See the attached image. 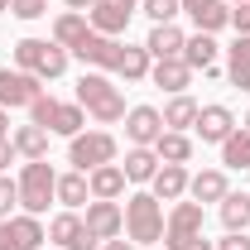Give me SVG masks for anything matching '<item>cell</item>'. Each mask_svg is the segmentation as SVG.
Here are the masks:
<instances>
[{
	"label": "cell",
	"instance_id": "277c9868",
	"mask_svg": "<svg viewBox=\"0 0 250 250\" xmlns=\"http://www.w3.org/2000/svg\"><path fill=\"white\" fill-rule=\"evenodd\" d=\"M125 231H130V241H140V246L164 241V202H159L154 192H135V197L125 202Z\"/></svg>",
	"mask_w": 250,
	"mask_h": 250
},
{
	"label": "cell",
	"instance_id": "f546056e",
	"mask_svg": "<svg viewBox=\"0 0 250 250\" xmlns=\"http://www.w3.org/2000/svg\"><path fill=\"white\" fill-rule=\"evenodd\" d=\"M87 197H92L87 173H77V168H72V173H58V202H62V207H82Z\"/></svg>",
	"mask_w": 250,
	"mask_h": 250
},
{
	"label": "cell",
	"instance_id": "30bf717a",
	"mask_svg": "<svg viewBox=\"0 0 250 250\" xmlns=\"http://www.w3.org/2000/svg\"><path fill=\"white\" fill-rule=\"evenodd\" d=\"M82 226L92 231L96 241H116L125 231V212H121V202H101V197H92L87 202V217H82Z\"/></svg>",
	"mask_w": 250,
	"mask_h": 250
},
{
	"label": "cell",
	"instance_id": "4fadbf2b",
	"mask_svg": "<svg viewBox=\"0 0 250 250\" xmlns=\"http://www.w3.org/2000/svg\"><path fill=\"white\" fill-rule=\"evenodd\" d=\"M192 130L202 135V145H226V135L236 130V116L226 106H202L197 121H192Z\"/></svg>",
	"mask_w": 250,
	"mask_h": 250
},
{
	"label": "cell",
	"instance_id": "6da1fadb",
	"mask_svg": "<svg viewBox=\"0 0 250 250\" xmlns=\"http://www.w3.org/2000/svg\"><path fill=\"white\" fill-rule=\"evenodd\" d=\"M77 106L92 111L101 125L125 121V96H121V87H116L106 72H82V82H77Z\"/></svg>",
	"mask_w": 250,
	"mask_h": 250
},
{
	"label": "cell",
	"instance_id": "2e32d148",
	"mask_svg": "<svg viewBox=\"0 0 250 250\" xmlns=\"http://www.w3.org/2000/svg\"><path fill=\"white\" fill-rule=\"evenodd\" d=\"M183 43H188V34L178 29V24H154L149 29V39H145V48H149V58H183Z\"/></svg>",
	"mask_w": 250,
	"mask_h": 250
},
{
	"label": "cell",
	"instance_id": "8992f818",
	"mask_svg": "<svg viewBox=\"0 0 250 250\" xmlns=\"http://www.w3.org/2000/svg\"><path fill=\"white\" fill-rule=\"evenodd\" d=\"M192 236H202V202H173V212L164 217V246L168 250H183Z\"/></svg>",
	"mask_w": 250,
	"mask_h": 250
},
{
	"label": "cell",
	"instance_id": "4316f807",
	"mask_svg": "<svg viewBox=\"0 0 250 250\" xmlns=\"http://www.w3.org/2000/svg\"><path fill=\"white\" fill-rule=\"evenodd\" d=\"M10 140H15V149L24 159H48V130L43 125H20Z\"/></svg>",
	"mask_w": 250,
	"mask_h": 250
},
{
	"label": "cell",
	"instance_id": "d6986e66",
	"mask_svg": "<svg viewBox=\"0 0 250 250\" xmlns=\"http://www.w3.org/2000/svg\"><path fill=\"white\" fill-rule=\"evenodd\" d=\"M87 34H92V24H87V15H82V10H67V15H58V20H53V43H62L67 53H72Z\"/></svg>",
	"mask_w": 250,
	"mask_h": 250
},
{
	"label": "cell",
	"instance_id": "74e56055",
	"mask_svg": "<svg viewBox=\"0 0 250 250\" xmlns=\"http://www.w3.org/2000/svg\"><path fill=\"white\" fill-rule=\"evenodd\" d=\"M15 154H20V149H15V140L5 135V140H0V173H5V168L15 164Z\"/></svg>",
	"mask_w": 250,
	"mask_h": 250
},
{
	"label": "cell",
	"instance_id": "d6a6232c",
	"mask_svg": "<svg viewBox=\"0 0 250 250\" xmlns=\"http://www.w3.org/2000/svg\"><path fill=\"white\" fill-rule=\"evenodd\" d=\"M53 111H58V101L53 96H34V106H29V125H53Z\"/></svg>",
	"mask_w": 250,
	"mask_h": 250
},
{
	"label": "cell",
	"instance_id": "d590c367",
	"mask_svg": "<svg viewBox=\"0 0 250 250\" xmlns=\"http://www.w3.org/2000/svg\"><path fill=\"white\" fill-rule=\"evenodd\" d=\"M217 250H250L246 231H226V241H217Z\"/></svg>",
	"mask_w": 250,
	"mask_h": 250
},
{
	"label": "cell",
	"instance_id": "ffe728a7",
	"mask_svg": "<svg viewBox=\"0 0 250 250\" xmlns=\"http://www.w3.org/2000/svg\"><path fill=\"white\" fill-rule=\"evenodd\" d=\"M149 67H154V58H149V48H145V43H140V48H130V43H125L111 72L125 77V82H145V77H149Z\"/></svg>",
	"mask_w": 250,
	"mask_h": 250
},
{
	"label": "cell",
	"instance_id": "8fae6325",
	"mask_svg": "<svg viewBox=\"0 0 250 250\" xmlns=\"http://www.w3.org/2000/svg\"><path fill=\"white\" fill-rule=\"evenodd\" d=\"M48 241H53L58 250H96V236L82 226L77 212H62V217L48 221Z\"/></svg>",
	"mask_w": 250,
	"mask_h": 250
},
{
	"label": "cell",
	"instance_id": "3957f363",
	"mask_svg": "<svg viewBox=\"0 0 250 250\" xmlns=\"http://www.w3.org/2000/svg\"><path fill=\"white\" fill-rule=\"evenodd\" d=\"M15 62L24 72H34L39 82H53V77L67 72V48L62 43H48V39H20L15 43Z\"/></svg>",
	"mask_w": 250,
	"mask_h": 250
},
{
	"label": "cell",
	"instance_id": "cb8c5ba5",
	"mask_svg": "<svg viewBox=\"0 0 250 250\" xmlns=\"http://www.w3.org/2000/svg\"><path fill=\"white\" fill-rule=\"evenodd\" d=\"M154 154H159V164H188L192 159V140L183 130H164L154 140Z\"/></svg>",
	"mask_w": 250,
	"mask_h": 250
},
{
	"label": "cell",
	"instance_id": "ee69618b",
	"mask_svg": "<svg viewBox=\"0 0 250 250\" xmlns=\"http://www.w3.org/2000/svg\"><path fill=\"white\" fill-rule=\"evenodd\" d=\"M231 5H250V0H231Z\"/></svg>",
	"mask_w": 250,
	"mask_h": 250
},
{
	"label": "cell",
	"instance_id": "e575fe53",
	"mask_svg": "<svg viewBox=\"0 0 250 250\" xmlns=\"http://www.w3.org/2000/svg\"><path fill=\"white\" fill-rule=\"evenodd\" d=\"M10 10L20 20H39V15H48V0H10Z\"/></svg>",
	"mask_w": 250,
	"mask_h": 250
},
{
	"label": "cell",
	"instance_id": "7c38bea8",
	"mask_svg": "<svg viewBox=\"0 0 250 250\" xmlns=\"http://www.w3.org/2000/svg\"><path fill=\"white\" fill-rule=\"evenodd\" d=\"M159 135H164V116H159L154 106H130V111H125V140H130V145L154 149Z\"/></svg>",
	"mask_w": 250,
	"mask_h": 250
},
{
	"label": "cell",
	"instance_id": "52a82bcc",
	"mask_svg": "<svg viewBox=\"0 0 250 250\" xmlns=\"http://www.w3.org/2000/svg\"><path fill=\"white\" fill-rule=\"evenodd\" d=\"M48 241V231L39 226V217H5L0 221V250H39Z\"/></svg>",
	"mask_w": 250,
	"mask_h": 250
},
{
	"label": "cell",
	"instance_id": "e0dca14e",
	"mask_svg": "<svg viewBox=\"0 0 250 250\" xmlns=\"http://www.w3.org/2000/svg\"><path fill=\"white\" fill-rule=\"evenodd\" d=\"M87 188H92V197H101V202H116L125 192V168L121 164H101V168L87 173Z\"/></svg>",
	"mask_w": 250,
	"mask_h": 250
},
{
	"label": "cell",
	"instance_id": "5bb4252c",
	"mask_svg": "<svg viewBox=\"0 0 250 250\" xmlns=\"http://www.w3.org/2000/svg\"><path fill=\"white\" fill-rule=\"evenodd\" d=\"M72 53H77L82 62H92V67H101V72H111V67H116V58H121V43L92 29L82 43H77V48H72Z\"/></svg>",
	"mask_w": 250,
	"mask_h": 250
},
{
	"label": "cell",
	"instance_id": "ac0fdd59",
	"mask_svg": "<svg viewBox=\"0 0 250 250\" xmlns=\"http://www.w3.org/2000/svg\"><path fill=\"white\" fill-rule=\"evenodd\" d=\"M188 192H192V202H221V197L231 192V183H226L221 168H202V173L188 178Z\"/></svg>",
	"mask_w": 250,
	"mask_h": 250
},
{
	"label": "cell",
	"instance_id": "f35d334b",
	"mask_svg": "<svg viewBox=\"0 0 250 250\" xmlns=\"http://www.w3.org/2000/svg\"><path fill=\"white\" fill-rule=\"evenodd\" d=\"M183 250H217V241H207V236H192Z\"/></svg>",
	"mask_w": 250,
	"mask_h": 250
},
{
	"label": "cell",
	"instance_id": "f1b7e54d",
	"mask_svg": "<svg viewBox=\"0 0 250 250\" xmlns=\"http://www.w3.org/2000/svg\"><path fill=\"white\" fill-rule=\"evenodd\" d=\"M82 125H87V111L77 106V101H58V111H53V125H48V135H82Z\"/></svg>",
	"mask_w": 250,
	"mask_h": 250
},
{
	"label": "cell",
	"instance_id": "1f68e13d",
	"mask_svg": "<svg viewBox=\"0 0 250 250\" xmlns=\"http://www.w3.org/2000/svg\"><path fill=\"white\" fill-rule=\"evenodd\" d=\"M145 15H149L154 24H173V20L183 15V0H145Z\"/></svg>",
	"mask_w": 250,
	"mask_h": 250
},
{
	"label": "cell",
	"instance_id": "83f0119b",
	"mask_svg": "<svg viewBox=\"0 0 250 250\" xmlns=\"http://www.w3.org/2000/svg\"><path fill=\"white\" fill-rule=\"evenodd\" d=\"M221 226L226 231H246L250 226V192H226L221 197Z\"/></svg>",
	"mask_w": 250,
	"mask_h": 250
},
{
	"label": "cell",
	"instance_id": "484cf974",
	"mask_svg": "<svg viewBox=\"0 0 250 250\" xmlns=\"http://www.w3.org/2000/svg\"><path fill=\"white\" fill-rule=\"evenodd\" d=\"M217 53H221V48H217V39H212V34H192V39L183 43V62L192 67V72H197V67H212Z\"/></svg>",
	"mask_w": 250,
	"mask_h": 250
},
{
	"label": "cell",
	"instance_id": "603a6c76",
	"mask_svg": "<svg viewBox=\"0 0 250 250\" xmlns=\"http://www.w3.org/2000/svg\"><path fill=\"white\" fill-rule=\"evenodd\" d=\"M121 168H125V183H149V178L159 173V154H154V149H145V145H135V149L125 154Z\"/></svg>",
	"mask_w": 250,
	"mask_h": 250
},
{
	"label": "cell",
	"instance_id": "7bdbcfd3",
	"mask_svg": "<svg viewBox=\"0 0 250 250\" xmlns=\"http://www.w3.org/2000/svg\"><path fill=\"white\" fill-rule=\"evenodd\" d=\"M5 10H10V0H0V15H5Z\"/></svg>",
	"mask_w": 250,
	"mask_h": 250
},
{
	"label": "cell",
	"instance_id": "60d3db41",
	"mask_svg": "<svg viewBox=\"0 0 250 250\" xmlns=\"http://www.w3.org/2000/svg\"><path fill=\"white\" fill-rule=\"evenodd\" d=\"M101 250H135V246H130V241H106Z\"/></svg>",
	"mask_w": 250,
	"mask_h": 250
},
{
	"label": "cell",
	"instance_id": "9c48e42d",
	"mask_svg": "<svg viewBox=\"0 0 250 250\" xmlns=\"http://www.w3.org/2000/svg\"><path fill=\"white\" fill-rule=\"evenodd\" d=\"M130 20H135V0H96L92 10H87V24H92L96 34H106V39L125 34Z\"/></svg>",
	"mask_w": 250,
	"mask_h": 250
},
{
	"label": "cell",
	"instance_id": "8d00e7d4",
	"mask_svg": "<svg viewBox=\"0 0 250 250\" xmlns=\"http://www.w3.org/2000/svg\"><path fill=\"white\" fill-rule=\"evenodd\" d=\"M231 24H236V34H250V5H236L231 10Z\"/></svg>",
	"mask_w": 250,
	"mask_h": 250
},
{
	"label": "cell",
	"instance_id": "5b68a950",
	"mask_svg": "<svg viewBox=\"0 0 250 250\" xmlns=\"http://www.w3.org/2000/svg\"><path fill=\"white\" fill-rule=\"evenodd\" d=\"M111 159H116V135H106V130H87V135L67 140V164L77 173H92V168L111 164Z\"/></svg>",
	"mask_w": 250,
	"mask_h": 250
},
{
	"label": "cell",
	"instance_id": "836d02e7",
	"mask_svg": "<svg viewBox=\"0 0 250 250\" xmlns=\"http://www.w3.org/2000/svg\"><path fill=\"white\" fill-rule=\"evenodd\" d=\"M15 207H20V183H10V178L0 173V221L10 217Z\"/></svg>",
	"mask_w": 250,
	"mask_h": 250
},
{
	"label": "cell",
	"instance_id": "4dcf8cb0",
	"mask_svg": "<svg viewBox=\"0 0 250 250\" xmlns=\"http://www.w3.org/2000/svg\"><path fill=\"white\" fill-rule=\"evenodd\" d=\"M221 164H226V168H250V130H231V135H226Z\"/></svg>",
	"mask_w": 250,
	"mask_h": 250
},
{
	"label": "cell",
	"instance_id": "7a4b0ae2",
	"mask_svg": "<svg viewBox=\"0 0 250 250\" xmlns=\"http://www.w3.org/2000/svg\"><path fill=\"white\" fill-rule=\"evenodd\" d=\"M48 202H58V173L48 168V159H29L20 173V207L29 217H43Z\"/></svg>",
	"mask_w": 250,
	"mask_h": 250
},
{
	"label": "cell",
	"instance_id": "d4e9b609",
	"mask_svg": "<svg viewBox=\"0 0 250 250\" xmlns=\"http://www.w3.org/2000/svg\"><path fill=\"white\" fill-rule=\"evenodd\" d=\"M197 111H202V106H197L188 92H178L164 111H159V116H164V130H183V135H188V125L197 121Z\"/></svg>",
	"mask_w": 250,
	"mask_h": 250
},
{
	"label": "cell",
	"instance_id": "b9f144b4",
	"mask_svg": "<svg viewBox=\"0 0 250 250\" xmlns=\"http://www.w3.org/2000/svg\"><path fill=\"white\" fill-rule=\"evenodd\" d=\"M10 135V116H5V106H0V140Z\"/></svg>",
	"mask_w": 250,
	"mask_h": 250
},
{
	"label": "cell",
	"instance_id": "7402d4cb",
	"mask_svg": "<svg viewBox=\"0 0 250 250\" xmlns=\"http://www.w3.org/2000/svg\"><path fill=\"white\" fill-rule=\"evenodd\" d=\"M226 53H231V62H226V77H231V87L250 92V34H236V43H231Z\"/></svg>",
	"mask_w": 250,
	"mask_h": 250
},
{
	"label": "cell",
	"instance_id": "44dd1931",
	"mask_svg": "<svg viewBox=\"0 0 250 250\" xmlns=\"http://www.w3.org/2000/svg\"><path fill=\"white\" fill-rule=\"evenodd\" d=\"M149 183H154V197H159V202H178V197L188 192V168H183V164H164Z\"/></svg>",
	"mask_w": 250,
	"mask_h": 250
},
{
	"label": "cell",
	"instance_id": "9a60e30c",
	"mask_svg": "<svg viewBox=\"0 0 250 250\" xmlns=\"http://www.w3.org/2000/svg\"><path fill=\"white\" fill-rule=\"evenodd\" d=\"M149 82L178 96V92H188V82H192V67H188L183 58H159L154 67H149Z\"/></svg>",
	"mask_w": 250,
	"mask_h": 250
},
{
	"label": "cell",
	"instance_id": "ba28073f",
	"mask_svg": "<svg viewBox=\"0 0 250 250\" xmlns=\"http://www.w3.org/2000/svg\"><path fill=\"white\" fill-rule=\"evenodd\" d=\"M34 96H43V82L24 67H0V106H34Z\"/></svg>",
	"mask_w": 250,
	"mask_h": 250
},
{
	"label": "cell",
	"instance_id": "ab89813d",
	"mask_svg": "<svg viewBox=\"0 0 250 250\" xmlns=\"http://www.w3.org/2000/svg\"><path fill=\"white\" fill-rule=\"evenodd\" d=\"M62 5H67V10H82V15H87V10H92L96 0H62Z\"/></svg>",
	"mask_w": 250,
	"mask_h": 250
},
{
	"label": "cell",
	"instance_id": "f6af8a7d",
	"mask_svg": "<svg viewBox=\"0 0 250 250\" xmlns=\"http://www.w3.org/2000/svg\"><path fill=\"white\" fill-rule=\"evenodd\" d=\"M246 130H250V111H246Z\"/></svg>",
	"mask_w": 250,
	"mask_h": 250
}]
</instances>
